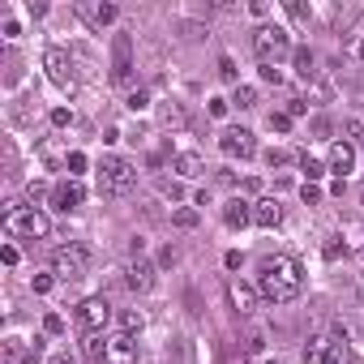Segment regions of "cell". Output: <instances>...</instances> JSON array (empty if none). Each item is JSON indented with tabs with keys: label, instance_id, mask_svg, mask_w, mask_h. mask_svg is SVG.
I'll return each mask as SVG.
<instances>
[{
	"label": "cell",
	"instance_id": "cell-1",
	"mask_svg": "<svg viewBox=\"0 0 364 364\" xmlns=\"http://www.w3.org/2000/svg\"><path fill=\"white\" fill-rule=\"evenodd\" d=\"M257 291H262V300H270V304H291V300L304 291V270H300V262L287 257V253L262 257V266H257Z\"/></svg>",
	"mask_w": 364,
	"mask_h": 364
},
{
	"label": "cell",
	"instance_id": "cell-2",
	"mask_svg": "<svg viewBox=\"0 0 364 364\" xmlns=\"http://www.w3.org/2000/svg\"><path fill=\"white\" fill-rule=\"evenodd\" d=\"M5 236L9 240H48L52 236V219L39 210V206H18V202H5Z\"/></svg>",
	"mask_w": 364,
	"mask_h": 364
},
{
	"label": "cell",
	"instance_id": "cell-3",
	"mask_svg": "<svg viewBox=\"0 0 364 364\" xmlns=\"http://www.w3.org/2000/svg\"><path fill=\"white\" fill-rule=\"evenodd\" d=\"M133 185H137V167H133L129 159L107 154V159L99 163V193H107V198H124Z\"/></svg>",
	"mask_w": 364,
	"mask_h": 364
},
{
	"label": "cell",
	"instance_id": "cell-4",
	"mask_svg": "<svg viewBox=\"0 0 364 364\" xmlns=\"http://www.w3.org/2000/svg\"><path fill=\"white\" fill-rule=\"evenodd\" d=\"M253 52H257L262 65H279V56H287L296 48H291V35L283 26H257L253 31Z\"/></svg>",
	"mask_w": 364,
	"mask_h": 364
},
{
	"label": "cell",
	"instance_id": "cell-5",
	"mask_svg": "<svg viewBox=\"0 0 364 364\" xmlns=\"http://www.w3.org/2000/svg\"><path fill=\"white\" fill-rule=\"evenodd\" d=\"M43 69H48V77H52L60 90H77V69H73V56H69L65 48H48V52H43Z\"/></svg>",
	"mask_w": 364,
	"mask_h": 364
},
{
	"label": "cell",
	"instance_id": "cell-6",
	"mask_svg": "<svg viewBox=\"0 0 364 364\" xmlns=\"http://www.w3.org/2000/svg\"><path fill=\"white\" fill-rule=\"evenodd\" d=\"M52 274L65 279V283L82 279V274H86V249H82V245H65V249H56V253H52Z\"/></svg>",
	"mask_w": 364,
	"mask_h": 364
},
{
	"label": "cell",
	"instance_id": "cell-7",
	"mask_svg": "<svg viewBox=\"0 0 364 364\" xmlns=\"http://www.w3.org/2000/svg\"><path fill=\"white\" fill-rule=\"evenodd\" d=\"M107 321H112V304H107L103 296H86V300L77 304V326H82L86 334H103Z\"/></svg>",
	"mask_w": 364,
	"mask_h": 364
},
{
	"label": "cell",
	"instance_id": "cell-8",
	"mask_svg": "<svg viewBox=\"0 0 364 364\" xmlns=\"http://www.w3.org/2000/svg\"><path fill=\"white\" fill-rule=\"evenodd\" d=\"M73 14H77L90 31H103V26H112V22L120 18V9L112 5V0H77Z\"/></svg>",
	"mask_w": 364,
	"mask_h": 364
},
{
	"label": "cell",
	"instance_id": "cell-9",
	"mask_svg": "<svg viewBox=\"0 0 364 364\" xmlns=\"http://www.w3.org/2000/svg\"><path fill=\"white\" fill-rule=\"evenodd\" d=\"M219 150H223L228 159H253V154H257V137H253L249 129H223V133H219Z\"/></svg>",
	"mask_w": 364,
	"mask_h": 364
},
{
	"label": "cell",
	"instance_id": "cell-10",
	"mask_svg": "<svg viewBox=\"0 0 364 364\" xmlns=\"http://www.w3.org/2000/svg\"><path fill=\"white\" fill-rule=\"evenodd\" d=\"M129 77H133V39L116 35V43H112V82L129 86Z\"/></svg>",
	"mask_w": 364,
	"mask_h": 364
},
{
	"label": "cell",
	"instance_id": "cell-11",
	"mask_svg": "<svg viewBox=\"0 0 364 364\" xmlns=\"http://www.w3.org/2000/svg\"><path fill=\"white\" fill-rule=\"evenodd\" d=\"M228 300H232V309H236L240 317H249V313L262 304V291H257L253 283H245V279H232V283H228Z\"/></svg>",
	"mask_w": 364,
	"mask_h": 364
},
{
	"label": "cell",
	"instance_id": "cell-12",
	"mask_svg": "<svg viewBox=\"0 0 364 364\" xmlns=\"http://www.w3.org/2000/svg\"><path fill=\"white\" fill-rule=\"evenodd\" d=\"M107 364H137V343H133V334H112L107 338Z\"/></svg>",
	"mask_w": 364,
	"mask_h": 364
},
{
	"label": "cell",
	"instance_id": "cell-13",
	"mask_svg": "<svg viewBox=\"0 0 364 364\" xmlns=\"http://www.w3.org/2000/svg\"><path fill=\"white\" fill-rule=\"evenodd\" d=\"M86 202V189L77 185V180H60V185L52 189V206L56 210H77Z\"/></svg>",
	"mask_w": 364,
	"mask_h": 364
},
{
	"label": "cell",
	"instance_id": "cell-14",
	"mask_svg": "<svg viewBox=\"0 0 364 364\" xmlns=\"http://www.w3.org/2000/svg\"><path fill=\"white\" fill-rule=\"evenodd\" d=\"M124 274H129V279H124V283H129V287H133V291H137V296H146V291H150V287H154V266H150V262H146V257H133V262H129V270H124Z\"/></svg>",
	"mask_w": 364,
	"mask_h": 364
},
{
	"label": "cell",
	"instance_id": "cell-15",
	"mask_svg": "<svg viewBox=\"0 0 364 364\" xmlns=\"http://www.w3.org/2000/svg\"><path fill=\"white\" fill-rule=\"evenodd\" d=\"M279 219H283V206L274 198H257L253 202V223L257 228H279Z\"/></svg>",
	"mask_w": 364,
	"mask_h": 364
},
{
	"label": "cell",
	"instance_id": "cell-16",
	"mask_svg": "<svg viewBox=\"0 0 364 364\" xmlns=\"http://www.w3.org/2000/svg\"><path fill=\"white\" fill-rule=\"evenodd\" d=\"M171 167L185 176V180H193V176H202V171H206V163H202V154H198V150H180V154L171 159Z\"/></svg>",
	"mask_w": 364,
	"mask_h": 364
},
{
	"label": "cell",
	"instance_id": "cell-17",
	"mask_svg": "<svg viewBox=\"0 0 364 364\" xmlns=\"http://www.w3.org/2000/svg\"><path fill=\"white\" fill-rule=\"evenodd\" d=\"M351 167H355V146H351V141H334V146H330V171L343 176V171H351Z\"/></svg>",
	"mask_w": 364,
	"mask_h": 364
},
{
	"label": "cell",
	"instance_id": "cell-18",
	"mask_svg": "<svg viewBox=\"0 0 364 364\" xmlns=\"http://www.w3.org/2000/svg\"><path fill=\"white\" fill-rule=\"evenodd\" d=\"M223 223H228V228H249V223H253V206H249L245 198L228 202V206H223Z\"/></svg>",
	"mask_w": 364,
	"mask_h": 364
},
{
	"label": "cell",
	"instance_id": "cell-19",
	"mask_svg": "<svg viewBox=\"0 0 364 364\" xmlns=\"http://www.w3.org/2000/svg\"><path fill=\"white\" fill-rule=\"evenodd\" d=\"M82 355H86L90 364H107V338H103V334H86V338H82Z\"/></svg>",
	"mask_w": 364,
	"mask_h": 364
},
{
	"label": "cell",
	"instance_id": "cell-20",
	"mask_svg": "<svg viewBox=\"0 0 364 364\" xmlns=\"http://www.w3.org/2000/svg\"><path fill=\"white\" fill-rule=\"evenodd\" d=\"M321 364H355V355H351L347 338H330V347H326V360H321Z\"/></svg>",
	"mask_w": 364,
	"mask_h": 364
},
{
	"label": "cell",
	"instance_id": "cell-21",
	"mask_svg": "<svg viewBox=\"0 0 364 364\" xmlns=\"http://www.w3.org/2000/svg\"><path fill=\"white\" fill-rule=\"evenodd\" d=\"M159 120H163V124H167V129H180V124H185V120H189V116H185V107H180V103H176V99H167V103H163V107H159Z\"/></svg>",
	"mask_w": 364,
	"mask_h": 364
},
{
	"label": "cell",
	"instance_id": "cell-22",
	"mask_svg": "<svg viewBox=\"0 0 364 364\" xmlns=\"http://www.w3.org/2000/svg\"><path fill=\"white\" fill-rule=\"evenodd\" d=\"M291 56H296V73H300V77H317V73H321V69H317V56H313L309 48H296Z\"/></svg>",
	"mask_w": 364,
	"mask_h": 364
},
{
	"label": "cell",
	"instance_id": "cell-23",
	"mask_svg": "<svg viewBox=\"0 0 364 364\" xmlns=\"http://www.w3.org/2000/svg\"><path fill=\"white\" fill-rule=\"evenodd\" d=\"M326 347H330V338L313 334V338L304 343V364H321V360H326Z\"/></svg>",
	"mask_w": 364,
	"mask_h": 364
},
{
	"label": "cell",
	"instance_id": "cell-24",
	"mask_svg": "<svg viewBox=\"0 0 364 364\" xmlns=\"http://www.w3.org/2000/svg\"><path fill=\"white\" fill-rule=\"evenodd\" d=\"M232 103H236L240 112H253V107H257V90H253V86H236V95H232Z\"/></svg>",
	"mask_w": 364,
	"mask_h": 364
},
{
	"label": "cell",
	"instance_id": "cell-25",
	"mask_svg": "<svg viewBox=\"0 0 364 364\" xmlns=\"http://www.w3.org/2000/svg\"><path fill=\"white\" fill-rule=\"evenodd\" d=\"M300 167H304V176H309V185H317V180L326 176V163H321V159H309V154H300Z\"/></svg>",
	"mask_w": 364,
	"mask_h": 364
},
{
	"label": "cell",
	"instance_id": "cell-26",
	"mask_svg": "<svg viewBox=\"0 0 364 364\" xmlns=\"http://www.w3.org/2000/svg\"><path fill=\"white\" fill-rule=\"evenodd\" d=\"M120 326H124V334H141V326H146V317H141L137 309H129V313L120 317Z\"/></svg>",
	"mask_w": 364,
	"mask_h": 364
},
{
	"label": "cell",
	"instance_id": "cell-27",
	"mask_svg": "<svg viewBox=\"0 0 364 364\" xmlns=\"http://www.w3.org/2000/svg\"><path fill=\"white\" fill-rule=\"evenodd\" d=\"M343 52H347L351 60H360V65H364V31H355V35L347 39V48H343Z\"/></svg>",
	"mask_w": 364,
	"mask_h": 364
},
{
	"label": "cell",
	"instance_id": "cell-28",
	"mask_svg": "<svg viewBox=\"0 0 364 364\" xmlns=\"http://www.w3.org/2000/svg\"><path fill=\"white\" fill-rule=\"evenodd\" d=\"M171 223L189 232V228H198V210H176V215H171Z\"/></svg>",
	"mask_w": 364,
	"mask_h": 364
},
{
	"label": "cell",
	"instance_id": "cell-29",
	"mask_svg": "<svg viewBox=\"0 0 364 364\" xmlns=\"http://www.w3.org/2000/svg\"><path fill=\"white\" fill-rule=\"evenodd\" d=\"M300 198H304V206H317V202H321L326 193H321L317 185H309V180H304V185H300Z\"/></svg>",
	"mask_w": 364,
	"mask_h": 364
},
{
	"label": "cell",
	"instance_id": "cell-30",
	"mask_svg": "<svg viewBox=\"0 0 364 364\" xmlns=\"http://www.w3.org/2000/svg\"><path fill=\"white\" fill-rule=\"evenodd\" d=\"M291 129V116L287 112H270V133H287Z\"/></svg>",
	"mask_w": 364,
	"mask_h": 364
},
{
	"label": "cell",
	"instance_id": "cell-31",
	"mask_svg": "<svg viewBox=\"0 0 364 364\" xmlns=\"http://www.w3.org/2000/svg\"><path fill=\"white\" fill-rule=\"evenodd\" d=\"M65 167H69V176H82V171H86V154H82V150H73V154L65 159Z\"/></svg>",
	"mask_w": 364,
	"mask_h": 364
},
{
	"label": "cell",
	"instance_id": "cell-32",
	"mask_svg": "<svg viewBox=\"0 0 364 364\" xmlns=\"http://www.w3.org/2000/svg\"><path fill=\"white\" fill-rule=\"evenodd\" d=\"M287 18H291V22H309V5H300V0H287Z\"/></svg>",
	"mask_w": 364,
	"mask_h": 364
},
{
	"label": "cell",
	"instance_id": "cell-33",
	"mask_svg": "<svg viewBox=\"0 0 364 364\" xmlns=\"http://www.w3.org/2000/svg\"><path fill=\"white\" fill-rule=\"evenodd\" d=\"M26 198H31V206L43 202V198H48V185H43V180H31V185H26Z\"/></svg>",
	"mask_w": 364,
	"mask_h": 364
},
{
	"label": "cell",
	"instance_id": "cell-34",
	"mask_svg": "<svg viewBox=\"0 0 364 364\" xmlns=\"http://www.w3.org/2000/svg\"><path fill=\"white\" fill-rule=\"evenodd\" d=\"M219 77H223V82H236V77H240V73H236V60H232V56H223V60H219Z\"/></svg>",
	"mask_w": 364,
	"mask_h": 364
},
{
	"label": "cell",
	"instance_id": "cell-35",
	"mask_svg": "<svg viewBox=\"0 0 364 364\" xmlns=\"http://www.w3.org/2000/svg\"><path fill=\"white\" fill-rule=\"evenodd\" d=\"M321 253H326V262H338V257H343V253H347V245H343V240H338V236H334V240H330V245H326V249H321Z\"/></svg>",
	"mask_w": 364,
	"mask_h": 364
},
{
	"label": "cell",
	"instance_id": "cell-36",
	"mask_svg": "<svg viewBox=\"0 0 364 364\" xmlns=\"http://www.w3.org/2000/svg\"><path fill=\"white\" fill-rule=\"evenodd\" d=\"M347 141H351V146L364 141V120H347Z\"/></svg>",
	"mask_w": 364,
	"mask_h": 364
},
{
	"label": "cell",
	"instance_id": "cell-37",
	"mask_svg": "<svg viewBox=\"0 0 364 364\" xmlns=\"http://www.w3.org/2000/svg\"><path fill=\"white\" fill-rule=\"evenodd\" d=\"M43 360V338H35L31 347H26V355H22V364H39Z\"/></svg>",
	"mask_w": 364,
	"mask_h": 364
},
{
	"label": "cell",
	"instance_id": "cell-38",
	"mask_svg": "<svg viewBox=\"0 0 364 364\" xmlns=\"http://www.w3.org/2000/svg\"><path fill=\"white\" fill-rule=\"evenodd\" d=\"M52 124H56V129L73 124V112H69V107H52Z\"/></svg>",
	"mask_w": 364,
	"mask_h": 364
},
{
	"label": "cell",
	"instance_id": "cell-39",
	"mask_svg": "<svg viewBox=\"0 0 364 364\" xmlns=\"http://www.w3.org/2000/svg\"><path fill=\"white\" fill-rule=\"evenodd\" d=\"M266 163H270V167H287L291 154H287V150H266Z\"/></svg>",
	"mask_w": 364,
	"mask_h": 364
},
{
	"label": "cell",
	"instance_id": "cell-40",
	"mask_svg": "<svg viewBox=\"0 0 364 364\" xmlns=\"http://www.w3.org/2000/svg\"><path fill=\"white\" fill-rule=\"evenodd\" d=\"M52 283H56V274H35V296H48Z\"/></svg>",
	"mask_w": 364,
	"mask_h": 364
},
{
	"label": "cell",
	"instance_id": "cell-41",
	"mask_svg": "<svg viewBox=\"0 0 364 364\" xmlns=\"http://www.w3.org/2000/svg\"><path fill=\"white\" fill-rule=\"evenodd\" d=\"M43 330H48V334H60V330H65V317H60V313H48V317H43Z\"/></svg>",
	"mask_w": 364,
	"mask_h": 364
},
{
	"label": "cell",
	"instance_id": "cell-42",
	"mask_svg": "<svg viewBox=\"0 0 364 364\" xmlns=\"http://www.w3.org/2000/svg\"><path fill=\"white\" fill-rule=\"evenodd\" d=\"M262 82H274V86H279V82H283V69H279V65H262Z\"/></svg>",
	"mask_w": 364,
	"mask_h": 364
},
{
	"label": "cell",
	"instance_id": "cell-43",
	"mask_svg": "<svg viewBox=\"0 0 364 364\" xmlns=\"http://www.w3.org/2000/svg\"><path fill=\"white\" fill-rule=\"evenodd\" d=\"M124 103H129V107H133V112H141V107H146V103H150V95H146V90H133V95H129V99H124Z\"/></svg>",
	"mask_w": 364,
	"mask_h": 364
},
{
	"label": "cell",
	"instance_id": "cell-44",
	"mask_svg": "<svg viewBox=\"0 0 364 364\" xmlns=\"http://www.w3.org/2000/svg\"><path fill=\"white\" fill-rule=\"evenodd\" d=\"M245 347H249V351H262V347H266V334H262V330H249Z\"/></svg>",
	"mask_w": 364,
	"mask_h": 364
},
{
	"label": "cell",
	"instance_id": "cell-45",
	"mask_svg": "<svg viewBox=\"0 0 364 364\" xmlns=\"http://www.w3.org/2000/svg\"><path fill=\"white\" fill-rule=\"evenodd\" d=\"M228 107H232L228 99H210V116H215V120H223V116H228Z\"/></svg>",
	"mask_w": 364,
	"mask_h": 364
},
{
	"label": "cell",
	"instance_id": "cell-46",
	"mask_svg": "<svg viewBox=\"0 0 364 364\" xmlns=\"http://www.w3.org/2000/svg\"><path fill=\"white\" fill-rule=\"evenodd\" d=\"M18 257H22V253H18L14 245H5V249H0V262H5V266H18Z\"/></svg>",
	"mask_w": 364,
	"mask_h": 364
},
{
	"label": "cell",
	"instance_id": "cell-47",
	"mask_svg": "<svg viewBox=\"0 0 364 364\" xmlns=\"http://www.w3.org/2000/svg\"><path fill=\"white\" fill-rule=\"evenodd\" d=\"M304 112H309V103H304V99H291V103H287V116H304Z\"/></svg>",
	"mask_w": 364,
	"mask_h": 364
},
{
	"label": "cell",
	"instance_id": "cell-48",
	"mask_svg": "<svg viewBox=\"0 0 364 364\" xmlns=\"http://www.w3.org/2000/svg\"><path fill=\"white\" fill-rule=\"evenodd\" d=\"M163 198H171V202L180 198V185H176V180H163Z\"/></svg>",
	"mask_w": 364,
	"mask_h": 364
},
{
	"label": "cell",
	"instance_id": "cell-49",
	"mask_svg": "<svg viewBox=\"0 0 364 364\" xmlns=\"http://www.w3.org/2000/svg\"><path fill=\"white\" fill-rule=\"evenodd\" d=\"M313 133H317V137H326V133H330V120H326V116H317V120H313Z\"/></svg>",
	"mask_w": 364,
	"mask_h": 364
},
{
	"label": "cell",
	"instance_id": "cell-50",
	"mask_svg": "<svg viewBox=\"0 0 364 364\" xmlns=\"http://www.w3.org/2000/svg\"><path fill=\"white\" fill-rule=\"evenodd\" d=\"M249 14H253V18H266V14H270V5H262V0H253V5H249Z\"/></svg>",
	"mask_w": 364,
	"mask_h": 364
},
{
	"label": "cell",
	"instance_id": "cell-51",
	"mask_svg": "<svg viewBox=\"0 0 364 364\" xmlns=\"http://www.w3.org/2000/svg\"><path fill=\"white\" fill-rule=\"evenodd\" d=\"M18 35H22V26H18V22L9 18V22H5V39H18Z\"/></svg>",
	"mask_w": 364,
	"mask_h": 364
},
{
	"label": "cell",
	"instance_id": "cell-52",
	"mask_svg": "<svg viewBox=\"0 0 364 364\" xmlns=\"http://www.w3.org/2000/svg\"><path fill=\"white\" fill-rule=\"evenodd\" d=\"M48 364H77V360H73V355H69V351H56V355H52V360H48Z\"/></svg>",
	"mask_w": 364,
	"mask_h": 364
},
{
	"label": "cell",
	"instance_id": "cell-53",
	"mask_svg": "<svg viewBox=\"0 0 364 364\" xmlns=\"http://www.w3.org/2000/svg\"><path fill=\"white\" fill-rule=\"evenodd\" d=\"M360 198H364V185H360Z\"/></svg>",
	"mask_w": 364,
	"mask_h": 364
},
{
	"label": "cell",
	"instance_id": "cell-54",
	"mask_svg": "<svg viewBox=\"0 0 364 364\" xmlns=\"http://www.w3.org/2000/svg\"><path fill=\"white\" fill-rule=\"evenodd\" d=\"M266 364H279V360H266Z\"/></svg>",
	"mask_w": 364,
	"mask_h": 364
}]
</instances>
